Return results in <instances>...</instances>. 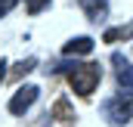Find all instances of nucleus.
<instances>
[{
  "label": "nucleus",
  "instance_id": "obj_1",
  "mask_svg": "<svg viewBox=\"0 0 133 127\" xmlns=\"http://www.w3.org/2000/svg\"><path fill=\"white\" fill-rule=\"evenodd\" d=\"M99 78H102V68L93 65V62H84V65L74 62L71 68H68V81H71L74 93H81V96H90V93H93L96 84H99Z\"/></svg>",
  "mask_w": 133,
  "mask_h": 127
},
{
  "label": "nucleus",
  "instance_id": "obj_2",
  "mask_svg": "<svg viewBox=\"0 0 133 127\" xmlns=\"http://www.w3.org/2000/svg\"><path fill=\"white\" fill-rule=\"evenodd\" d=\"M102 118L108 124H127L133 118V93H121L102 105Z\"/></svg>",
  "mask_w": 133,
  "mask_h": 127
},
{
  "label": "nucleus",
  "instance_id": "obj_3",
  "mask_svg": "<svg viewBox=\"0 0 133 127\" xmlns=\"http://www.w3.org/2000/svg\"><path fill=\"white\" fill-rule=\"evenodd\" d=\"M37 93H40L37 87H19V90L12 93V99H9V112H12V115H25V112L34 105Z\"/></svg>",
  "mask_w": 133,
  "mask_h": 127
},
{
  "label": "nucleus",
  "instance_id": "obj_4",
  "mask_svg": "<svg viewBox=\"0 0 133 127\" xmlns=\"http://www.w3.org/2000/svg\"><path fill=\"white\" fill-rule=\"evenodd\" d=\"M93 37H71L65 47H62V53L65 56H87V53H93Z\"/></svg>",
  "mask_w": 133,
  "mask_h": 127
},
{
  "label": "nucleus",
  "instance_id": "obj_5",
  "mask_svg": "<svg viewBox=\"0 0 133 127\" xmlns=\"http://www.w3.org/2000/svg\"><path fill=\"white\" fill-rule=\"evenodd\" d=\"M81 9L87 12L90 22H102L108 16V0H81Z\"/></svg>",
  "mask_w": 133,
  "mask_h": 127
},
{
  "label": "nucleus",
  "instance_id": "obj_6",
  "mask_svg": "<svg viewBox=\"0 0 133 127\" xmlns=\"http://www.w3.org/2000/svg\"><path fill=\"white\" fill-rule=\"evenodd\" d=\"M53 118L62 121V124H71V121H74V109H71L68 99H59V102L53 105Z\"/></svg>",
  "mask_w": 133,
  "mask_h": 127
},
{
  "label": "nucleus",
  "instance_id": "obj_7",
  "mask_svg": "<svg viewBox=\"0 0 133 127\" xmlns=\"http://www.w3.org/2000/svg\"><path fill=\"white\" fill-rule=\"evenodd\" d=\"M130 37H133V22L130 25H121V28H108L102 40L105 43H118V40H130Z\"/></svg>",
  "mask_w": 133,
  "mask_h": 127
},
{
  "label": "nucleus",
  "instance_id": "obj_8",
  "mask_svg": "<svg viewBox=\"0 0 133 127\" xmlns=\"http://www.w3.org/2000/svg\"><path fill=\"white\" fill-rule=\"evenodd\" d=\"M118 84H121L127 93H133V65H127V68L118 71Z\"/></svg>",
  "mask_w": 133,
  "mask_h": 127
},
{
  "label": "nucleus",
  "instance_id": "obj_9",
  "mask_svg": "<svg viewBox=\"0 0 133 127\" xmlns=\"http://www.w3.org/2000/svg\"><path fill=\"white\" fill-rule=\"evenodd\" d=\"M34 65H37V59H25V62H19V65H16V74H28Z\"/></svg>",
  "mask_w": 133,
  "mask_h": 127
},
{
  "label": "nucleus",
  "instance_id": "obj_10",
  "mask_svg": "<svg viewBox=\"0 0 133 127\" xmlns=\"http://www.w3.org/2000/svg\"><path fill=\"white\" fill-rule=\"evenodd\" d=\"M46 3H50V0H28V12H31V16H37Z\"/></svg>",
  "mask_w": 133,
  "mask_h": 127
},
{
  "label": "nucleus",
  "instance_id": "obj_11",
  "mask_svg": "<svg viewBox=\"0 0 133 127\" xmlns=\"http://www.w3.org/2000/svg\"><path fill=\"white\" fill-rule=\"evenodd\" d=\"M16 3H19V0H0V16H6V12L16 6Z\"/></svg>",
  "mask_w": 133,
  "mask_h": 127
},
{
  "label": "nucleus",
  "instance_id": "obj_12",
  "mask_svg": "<svg viewBox=\"0 0 133 127\" xmlns=\"http://www.w3.org/2000/svg\"><path fill=\"white\" fill-rule=\"evenodd\" d=\"M3 78H6V59H0V84H3Z\"/></svg>",
  "mask_w": 133,
  "mask_h": 127
}]
</instances>
